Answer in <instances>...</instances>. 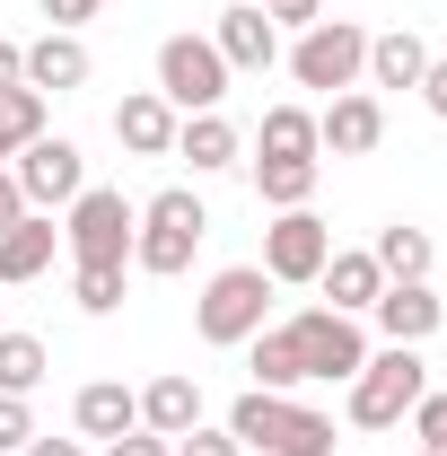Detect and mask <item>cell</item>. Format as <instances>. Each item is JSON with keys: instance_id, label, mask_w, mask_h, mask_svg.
Instances as JSON below:
<instances>
[{"instance_id": "6da1fadb", "label": "cell", "mask_w": 447, "mask_h": 456, "mask_svg": "<svg viewBox=\"0 0 447 456\" xmlns=\"http://www.w3.org/2000/svg\"><path fill=\"white\" fill-rule=\"evenodd\" d=\"M246 360H255V387H351L360 378V360H369V334H360V316H334V307H298L289 325H264V334L246 342Z\"/></svg>"}, {"instance_id": "7a4b0ae2", "label": "cell", "mask_w": 447, "mask_h": 456, "mask_svg": "<svg viewBox=\"0 0 447 456\" xmlns=\"http://www.w3.org/2000/svg\"><path fill=\"white\" fill-rule=\"evenodd\" d=\"M202 237H211V211H202V193H193V184L150 193V202H141V228H132V273H150V281L193 273Z\"/></svg>"}, {"instance_id": "3957f363", "label": "cell", "mask_w": 447, "mask_h": 456, "mask_svg": "<svg viewBox=\"0 0 447 456\" xmlns=\"http://www.w3.org/2000/svg\"><path fill=\"white\" fill-rule=\"evenodd\" d=\"M228 439L237 448H264V456H334V421L316 403H289L272 387H246L228 403Z\"/></svg>"}, {"instance_id": "277c9868", "label": "cell", "mask_w": 447, "mask_h": 456, "mask_svg": "<svg viewBox=\"0 0 447 456\" xmlns=\"http://www.w3.org/2000/svg\"><path fill=\"white\" fill-rule=\"evenodd\" d=\"M264 325H272V273H264V264H228V273L202 281V298H193V334L211 342V351H246Z\"/></svg>"}, {"instance_id": "5b68a950", "label": "cell", "mask_w": 447, "mask_h": 456, "mask_svg": "<svg viewBox=\"0 0 447 456\" xmlns=\"http://www.w3.org/2000/svg\"><path fill=\"white\" fill-rule=\"evenodd\" d=\"M421 395H430V360H421L412 342H386V351H369L360 378H351V430H394Z\"/></svg>"}, {"instance_id": "8992f818", "label": "cell", "mask_w": 447, "mask_h": 456, "mask_svg": "<svg viewBox=\"0 0 447 456\" xmlns=\"http://www.w3.org/2000/svg\"><path fill=\"white\" fill-rule=\"evenodd\" d=\"M280 61H289L298 88L342 97V88H360V70H369V27H360V18H316V27H298V45Z\"/></svg>"}, {"instance_id": "52a82bcc", "label": "cell", "mask_w": 447, "mask_h": 456, "mask_svg": "<svg viewBox=\"0 0 447 456\" xmlns=\"http://www.w3.org/2000/svg\"><path fill=\"white\" fill-rule=\"evenodd\" d=\"M132 228H141V202H123L114 184H88L61 211V246L70 264H132Z\"/></svg>"}, {"instance_id": "ba28073f", "label": "cell", "mask_w": 447, "mask_h": 456, "mask_svg": "<svg viewBox=\"0 0 447 456\" xmlns=\"http://www.w3.org/2000/svg\"><path fill=\"white\" fill-rule=\"evenodd\" d=\"M228 79H237V70L220 61L211 36H167V45H158V97H167L175 114H220Z\"/></svg>"}, {"instance_id": "9c48e42d", "label": "cell", "mask_w": 447, "mask_h": 456, "mask_svg": "<svg viewBox=\"0 0 447 456\" xmlns=\"http://www.w3.org/2000/svg\"><path fill=\"white\" fill-rule=\"evenodd\" d=\"M9 175H18L27 211H70V202L88 193V159H79V141H61V132L27 141V150L9 159Z\"/></svg>"}, {"instance_id": "30bf717a", "label": "cell", "mask_w": 447, "mask_h": 456, "mask_svg": "<svg viewBox=\"0 0 447 456\" xmlns=\"http://www.w3.org/2000/svg\"><path fill=\"white\" fill-rule=\"evenodd\" d=\"M325 255H334V228L316 220V211H280L272 228H264V273H272V289H316V273H325Z\"/></svg>"}, {"instance_id": "8fae6325", "label": "cell", "mask_w": 447, "mask_h": 456, "mask_svg": "<svg viewBox=\"0 0 447 456\" xmlns=\"http://www.w3.org/2000/svg\"><path fill=\"white\" fill-rule=\"evenodd\" d=\"M386 141V106H378V88H342V97H325V114H316V150H334V159H369Z\"/></svg>"}, {"instance_id": "7c38bea8", "label": "cell", "mask_w": 447, "mask_h": 456, "mask_svg": "<svg viewBox=\"0 0 447 456\" xmlns=\"http://www.w3.org/2000/svg\"><path fill=\"white\" fill-rule=\"evenodd\" d=\"M369 325H378L386 342H412V351H421V342L447 325V298L430 281H386V289H378V307H369Z\"/></svg>"}, {"instance_id": "4fadbf2b", "label": "cell", "mask_w": 447, "mask_h": 456, "mask_svg": "<svg viewBox=\"0 0 447 456\" xmlns=\"http://www.w3.org/2000/svg\"><path fill=\"white\" fill-rule=\"evenodd\" d=\"M211 45H220L228 70H272V61H280V27L264 18V0H237V9H220Z\"/></svg>"}, {"instance_id": "5bb4252c", "label": "cell", "mask_w": 447, "mask_h": 456, "mask_svg": "<svg viewBox=\"0 0 447 456\" xmlns=\"http://www.w3.org/2000/svg\"><path fill=\"white\" fill-rule=\"evenodd\" d=\"M175 123H184V114H175L158 88H132V97L114 106V141H123L132 159H175Z\"/></svg>"}, {"instance_id": "9a60e30c", "label": "cell", "mask_w": 447, "mask_h": 456, "mask_svg": "<svg viewBox=\"0 0 447 456\" xmlns=\"http://www.w3.org/2000/svg\"><path fill=\"white\" fill-rule=\"evenodd\" d=\"M88 70H97V61H88V45H79L70 27H45V36L27 45V88H36V97H70V88H88Z\"/></svg>"}, {"instance_id": "2e32d148", "label": "cell", "mask_w": 447, "mask_h": 456, "mask_svg": "<svg viewBox=\"0 0 447 456\" xmlns=\"http://www.w3.org/2000/svg\"><path fill=\"white\" fill-rule=\"evenodd\" d=\"M316 289H325V307H334V316H369V307H378V289H386V273H378V255H369V246H334V255H325V273H316Z\"/></svg>"}, {"instance_id": "e0dca14e", "label": "cell", "mask_w": 447, "mask_h": 456, "mask_svg": "<svg viewBox=\"0 0 447 456\" xmlns=\"http://www.w3.org/2000/svg\"><path fill=\"white\" fill-rule=\"evenodd\" d=\"M53 246H61V228L45 220V211H27L18 228H0V289L45 281V273H53Z\"/></svg>"}, {"instance_id": "ac0fdd59", "label": "cell", "mask_w": 447, "mask_h": 456, "mask_svg": "<svg viewBox=\"0 0 447 456\" xmlns=\"http://www.w3.org/2000/svg\"><path fill=\"white\" fill-rule=\"evenodd\" d=\"M70 421H79V439H123V430H141V395L123 378H88L79 403H70Z\"/></svg>"}, {"instance_id": "d6986e66", "label": "cell", "mask_w": 447, "mask_h": 456, "mask_svg": "<svg viewBox=\"0 0 447 456\" xmlns=\"http://www.w3.org/2000/svg\"><path fill=\"white\" fill-rule=\"evenodd\" d=\"M202 421V387L184 378V369H167V378H150L141 387V430H158V439H184Z\"/></svg>"}, {"instance_id": "ffe728a7", "label": "cell", "mask_w": 447, "mask_h": 456, "mask_svg": "<svg viewBox=\"0 0 447 456\" xmlns=\"http://www.w3.org/2000/svg\"><path fill=\"white\" fill-rule=\"evenodd\" d=\"M421 70H430V45L412 36V27H386V36H369V88H421Z\"/></svg>"}, {"instance_id": "44dd1931", "label": "cell", "mask_w": 447, "mask_h": 456, "mask_svg": "<svg viewBox=\"0 0 447 456\" xmlns=\"http://www.w3.org/2000/svg\"><path fill=\"white\" fill-rule=\"evenodd\" d=\"M237 123L228 114H184L175 123V159H193V175H220V167H237Z\"/></svg>"}, {"instance_id": "7402d4cb", "label": "cell", "mask_w": 447, "mask_h": 456, "mask_svg": "<svg viewBox=\"0 0 447 456\" xmlns=\"http://www.w3.org/2000/svg\"><path fill=\"white\" fill-rule=\"evenodd\" d=\"M378 273L386 281H430V264H439V246H430V228H412V220H394V228H378Z\"/></svg>"}, {"instance_id": "603a6c76", "label": "cell", "mask_w": 447, "mask_h": 456, "mask_svg": "<svg viewBox=\"0 0 447 456\" xmlns=\"http://www.w3.org/2000/svg\"><path fill=\"white\" fill-rule=\"evenodd\" d=\"M316 175H325V159H255V202H272V211H307Z\"/></svg>"}, {"instance_id": "cb8c5ba5", "label": "cell", "mask_w": 447, "mask_h": 456, "mask_svg": "<svg viewBox=\"0 0 447 456\" xmlns=\"http://www.w3.org/2000/svg\"><path fill=\"white\" fill-rule=\"evenodd\" d=\"M255 159H316V114H307V106H264V123H255Z\"/></svg>"}, {"instance_id": "d4e9b609", "label": "cell", "mask_w": 447, "mask_h": 456, "mask_svg": "<svg viewBox=\"0 0 447 456\" xmlns=\"http://www.w3.org/2000/svg\"><path fill=\"white\" fill-rule=\"evenodd\" d=\"M45 369H53V360H45V342L0 325V395H36V387H45Z\"/></svg>"}, {"instance_id": "484cf974", "label": "cell", "mask_w": 447, "mask_h": 456, "mask_svg": "<svg viewBox=\"0 0 447 456\" xmlns=\"http://www.w3.org/2000/svg\"><path fill=\"white\" fill-rule=\"evenodd\" d=\"M123 273L132 264H70V307L79 316H114L123 307Z\"/></svg>"}, {"instance_id": "4316f807", "label": "cell", "mask_w": 447, "mask_h": 456, "mask_svg": "<svg viewBox=\"0 0 447 456\" xmlns=\"http://www.w3.org/2000/svg\"><path fill=\"white\" fill-rule=\"evenodd\" d=\"M27 141H45V97H36V88H9V97H0V167H9Z\"/></svg>"}, {"instance_id": "83f0119b", "label": "cell", "mask_w": 447, "mask_h": 456, "mask_svg": "<svg viewBox=\"0 0 447 456\" xmlns=\"http://www.w3.org/2000/svg\"><path fill=\"white\" fill-rule=\"evenodd\" d=\"M403 421H412V448H439V456H447V387H430Z\"/></svg>"}, {"instance_id": "f1b7e54d", "label": "cell", "mask_w": 447, "mask_h": 456, "mask_svg": "<svg viewBox=\"0 0 447 456\" xmlns=\"http://www.w3.org/2000/svg\"><path fill=\"white\" fill-rule=\"evenodd\" d=\"M36 439V412H27V395H0V456H18Z\"/></svg>"}, {"instance_id": "f546056e", "label": "cell", "mask_w": 447, "mask_h": 456, "mask_svg": "<svg viewBox=\"0 0 447 456\" xmlns=\"http://www.w3.org/2000/svg\"><path fill=\"white\" fill-rule=\"evenodd\" d=\"M175 456H246V448L228 439V421H220V430H211V421H193V430L175 439Z\"/></svg>"}, {"instance_id": "4dcf8cb0", "label": "cell", "mask_w": 447, "mask_h": 456, "mask_svg": "<svg viewBox=\"0 0 447 456\" xmlns=\"http://www.w3.org/2000/svg\"><path fill=\"white\" fill-rule=\"evenodd\" d=\"M106 456H175V439H158V430H123V439H106Z\"/></svg>"}, {"instance_id": "1f68e13d", "label": "cell", "mask_w": 447, "mask_h": 456, "mask_svg": "<svg viewBox=\"0 0 447 456\" xmlns=\"http://www.w3.org/2000/svg\"><path fill=\"white\" fill-rule=\"evenodd\" d=\"M36 9H45V18H53V27H70V36H79V27H88V18H97V9H106V0H36Z\"/></svg>"}, {"instance_id": "d6a6232c", "label": "cell", "mask_w": 447, "mask_h": 456, "mask_svg": "<svg viewBox=\"0 0 447 456\" xmlns=\"http://www.w3.org/2000/svg\"><path fill=\"white\" fill-rule=\"evenodd\" d=\"M421 106L447 123V53H430V70H421Z\"/></svg>"}, {"instance_id": "836d02e7", "label": "cell", "mask_w": 447, "mask_h": 456, "mask_svg": "<svg viewBox=\"0 0 447 456\" xmlns=\"http://www.w3.org/2000/svg\"><path fill=\"white\" fill-rule=\"evenodd\" d=\"M9 88H27V45L0 36V97H9Z\"/></svg>"}, {"instance_id": "e575fe53", "label": "cell", "mask_w": 447, "mask_h": 456, "mask_svg": "<svg viewBox=\"0 0 447 456\" xmlns=\"http://www.w3.org/2000/svg\"><path fill=\"white\" fill-rule=\"evenodd\" d=\"M18 220H27V193H18V175L0 167V228H18Z\"/></svg>"}, {"instance_id": "d590c367", "label": "cell", "mask_w": 447, "mask_h": 456, "mask_svg": "<svg viewBox=\"0 0 447 456\" xmlns=\"http://www.w3.org/2000/svg\"><path fill=\"white\" fill-rule=\"evenodd\" d=\"M18 456H88V439H45V430H36V439H27Z\"/></svg>"}, {"instance_id": "8d00e7d4", "label": "cell", "mask_w": 447, "mask_h": 456, "mask_svg": "<svg viewBox=\"0 0 447 456\" xmlns=\"http://www.w3.org/2000/svg\"><path fill=\"white\" fill-rule=\"evenodd\" d=\"M412 456H439V448H412Z\"/></svg>"}]
</instances>
